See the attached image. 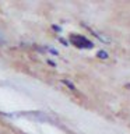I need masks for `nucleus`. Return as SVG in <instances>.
Here are the masks:
<instances>
[{
  "mask_svg": "<svg viewBox=\"0 0 130 134\" xmlns=\"http://www.w3.org/2000/svg\"><path fill=\"white\" fill-rule=\"evenodd\" d=\"M98 57H101V59H106V57H108V53L104 52V50H101V52H98Z\"/></svg>",
  "mask_w": 130,
  "mask_h": 134,
  "instance_id": "obj_2",
  "label": "nucleus"
},
{
  "mask_svg": "<svg viewBox=\"0 0 130 134\" xmlns=\"http://www.w3.org/2000/svg\"><path fill=\"white\" fill-rule=\"evenodd\" d=\"M71 42L75 45V46H78V48H84V49H91L92 46V42H90L88 39H85L84 36H80V35H73L70 38Z\"/></svg>",
  "mask_w": 130,
  "mask_h": 134,
  "instance_id": "obj_1",
  "label": "nucleus"
},
{
  "mask_svg": "<svg viewBox=\"0 0 130 134\" xmlns=\"http://www.w3.org/2000/svg\"><path fill=\"white\" fill-rule=\"evenodd\" d=\"M127 87H129V88H130V85H127Z\"/></svg>",
  "mask_w": 130,
  "mask_h": 134,
  "instance_id": "obj_3",
  "label": "nucleus"
}]
</instances>
